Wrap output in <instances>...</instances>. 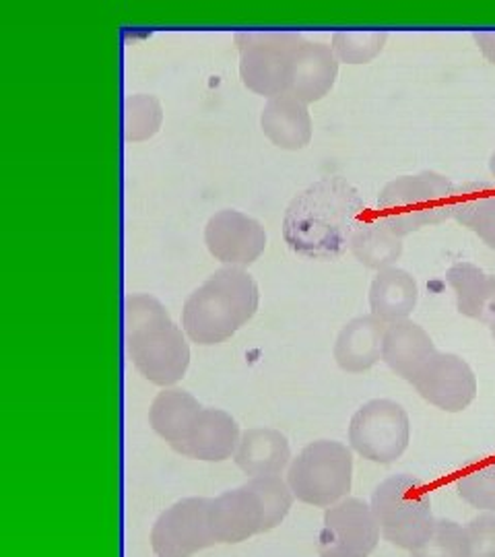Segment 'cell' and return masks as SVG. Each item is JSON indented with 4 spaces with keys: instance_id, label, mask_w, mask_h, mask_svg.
Wrapping results in <instances>:
<instances>
[{
    "instance_id": "26",
    "label": "cell",
    "mask_w": 495,
    "mask_h": 557,
    "mask_svg": "<svg viewBox=\"0 0 495 557\" xmlns=\"http://www.w3.org/2000/svg\"><path fill=\"white\" fill-rule=\"evenodd\" d=\"M386 41H388L386 32L343 29L333 34L331 48L338 62L343 64H368L382 54Z\"/></svg>"
},
{
    "instance_id": "3",
    "label": "cell",
    "mask_w": 495,
    "mask_h": 557,
    "mask_svg": "<svg viewBox=\"0 0 495 557\" xmlns=\"http://www.w3.org/2000/svg\"><path fill=\"white\" fill-rule=\"evenodd\" d=\"M257 281L244 269L223 267L197 287L182 308V329L197 345L234 337L258 310Z\"/></svg>"
},
{
    "instance_id": "27",
    "label": "cell",
    "mask_w": 495,
    "mask_h": 557,
    "mask_svg": "<svg viewBox=\"0 0 495 557\" xmlns=\"http://www.w3.org/2000/svg\"><path fill=\"white\" fill-rule=\"evenodd\" d=\"M248 485L257 492L258 498L262 502V508H264L262 533L273 531L285 520L294 506L296 496H294L289 483L279 475H271V478L250 479Z\"/></svg>"
},
{
    "instance_id": "2",
    "label": "cell",
    "mask_w": 495,
    "mask_h": 557,
    "mask_svg": "<svg viewBox=\"0 0 495 557\" xmlns=\"http://www.w3.org/2000/svg\"><path fill=\"white\" fill-rule=\"evenodd\" d=\"M186 333L170 319L163 304L147 294L124 301V341L140 376L158 386H172L190 366Z\"/></svg>"
},
{
    "instance_id": "32",
    "label": "cell",
    "mask_w": 495,
    "mask_h": 557,
    "mask_svg": "<svg viewBox=\"0 0 495 557\" xmlns=\"http://www.w3.org/2000/svg\"><path fill=\"white\" fill-rule=\"evenodd\" d=\"M477 48L481 50V54L495 64V29H483L473 34Z\"/></svg>"
},
{
    "instance_id": "8",
    "label": "cell",
    "mask_w": 495,
    "mask_h": 557,
    "mask_svg": "<svg viewBox=\"0 0 495 557\" xmlns=\"http://www.w3.org/2000/svg\"><path fill=\"white\" fill-rule=\"evenodd\" d=\"M409 413L391 398H374L361 405L349 423V444L359 457L391 465L409 448Z\"/></svg>"
},
{
    "instance_id": "14",
    "label": "cell",
    "mask_w": 495,
    "mask_h": 557,
    "mask_svg": "<svg viewBox=\"0 0 495 557\" xmlns=\"http://www.w3.org/2000/svg\"><path fill=\"white\" fill-rule=\"evenodd\" d=\"M437 349L423 326L413 320L386 324L382 343V361L407 382H416L421 370L436 356Z\"/></svg>"
},
{
    "instance_id": "21",
    "label": "cell",
    "mask_w": 495,
    "mask_h": 557,
    "mask_svg": "<svg viewBox=\"0 0 495 557\" xmlns=\"http://www.w3.org/2000/svg\"><path fill=\"white\" fill-rule=\"evenodd\" d=\"M417 299H419V287L416 278L398 267L378 271L376 277L370 285L372 314L384 324L409 320L416 310Z\"/></svg>"
},
{
    "instance_id": "1",
    "label": "cell",
    "mask_w": 495,
    "mask_h": 557,
    "mask_svg": "<svg viewBox=\"0 0 495 557\" xmlns=\"http://www.w3.org/2000/svg\"><path fill=\"white\" fill-rule=\"evenodd\" d=\"M363 211L366 200L347 180H318L287 205L283 239L297 257L338 259L349 250L359 223L366 220Z\"/></svg>"
},
{
    "instance_id": "20",
    "label": "cell",
    "mask_w": 495,
    "mask_h": 557,
    "mask_svg": "<svg viewBox=\"0 0 495 557\" xmlns=\"http://www.w3.org/2000/svg\"><path fill=\"white\" fill-rule=\"evenodd\" d=\"M202 407L197 398L182 388H165L153 398L149 409V425L159 438L165 440L176 453L188 440Z\"/></svg>"
},
{
    "instance_id": "16",
    "label": "cell",
    "mask_w": 495,
    "mask_h": 557,
    "mask_svg": "<svg viewBox=\"0 0 495 557\" xmlns=\"http://www.w3.org/2000/svg\"><path fill=\"white\" fill-rule=\"evenodd\" d=\"M239 438V425L230 413L221 409H202L178 453L205 462H223L236 455Z\"/></svg>"
},
{
    "instance_id": "7",
    "label": "cell",
    "mask_w": 495,
    "mask_h": 557,
    "mask_svg": "<svg viewBox=\"0 0 495 557\" xmlns=\"http://www.w3.org/2000/svg\"><path fill=\"white\" fill-rule=\"evenodd\" d=\"M287 483L299 502L314 508H331L347 498L354 483L351 448L335 440H318L297 455Z\"/></svg>"
},
{
    "instance_id": "22",
    "label": "cell",
    "mask_w": 495,
    "mask_h": 557,
    "mask_svg": "<svg viewBox=\"0 0 495 557\" xmlns=\"http://www.w3.org/2000/svg\"><path fill=\"white\" fill-rule=\"evenodd\" d=\"M453 220L471 230L495 250V182L458 184L453 202Z\"/></svg>"
},
{
    "instance_id": "31",
    "label": "cell",
    "mask_w": 495,
    "mask_h": 557,
    "mask_svg": "<svg viewBox=\"0 0 495 557\" xmlns=\"http://www.w3.org/2000/svg\"><path fill=\"white\" fill-rule=\"evenodd\" d=\"M479 322H483L487 326L495 324V275H490V281H487V294L483 298Z\"/></svg>"
},
{
    "instance_id": "4",
    "label": "cell",
    "mask_w": 495,
    "mask_h": 557,
    "mask_svg": "<svg viewBox=\"0 0 495 557\" xmlns=\"http://www.w3.org/2000/svg\"><path fill=\"white\" fill-rule=\"evenodd\" d=\"M456 184L437 172H419L388 182L378 197L376 218L398 238L453 220Z\"/></svg>"
},
{
    "instance_id": "33",
    "label": "cell",
    "mask_w": 495,
    "mask_h": 557,
    "mask_svg": "<svg viewBox=\"0 0 495 557\" xmlns=\"http://www.w3.org/2000/svg\"><path fill=\"white\" fill-rule=\"evenodd\" d=\"M490 172H492V176L495 178V153L492 156V160H490Z\"/></svg>"
},
{
    "instance_id": "23",
    "label": "cell",
    "mask_w": 495,
    "mask_h": 557,
    "mask_svg": "<svg viewBox=\"0 0 495 557\" xmlns=\"http://www.w3.org/2000/svg\"><path fill=\"white\" fill-rule=\"evenodd\" d=\"M349 250L363 267L384 271L395 267L396 260L400 259L403 238H398L384 221L374 215L359 223Z\"/></svg>"
},
{
    "instance_id": "34",
    "label": "cell",
    "mask_w": 495,
    "mask_h": 557,
    "mask_svg": "<svg viewBox=\"0 0 495 557\" xmlns=\"http://www.w3.org/2000/svg\"><path fill=\"white\" fill-rule=\"evenodd\" d=\"M490 329H492V338H494V343H495V324H492V326H490Z\"/></svg>"
},
{
    "instance_id": "12",
    "label": "cell",
    "mask_w": 495,
    "mask_h": 557,
    "mask_svg": "<svg viewBox=\"0 0 495 557\" xmlns=\"http://www.w3.org/2000/svg\"><path fill=\"white\" fill-rule=\"evenodd\" d=\"M413 386L419 397L446 413L465 411L475 400L479 391L473 368L455 354L440 351L421 370Z\"/></svg>"
},
{
    "instance_id": "18",
    "label": "cell",
    "mask_w": 495,
    "mask_h": 557,
    "mask_svg": "<svg viewBox=\"0 0 495 557\" xmlns=\"http://www.w3.org/2000/svg\"><path fill=\"white\" fill-rule=\"evenodd\" d=\"M384 333L386 324L374 314L349 320L335 343L338 368L349 374H359L374 368L382 359Z\"/></svg>"
},
{
    "instance_id": "29",
    "label": "cell",
    "mask_w": 495,
    "mask_h": 557,
    "mask_svg": "<svg viewBox=\"0 0 495 557\" xmlns=\"http://www.w3.org/2000/svg\"><path fill=\"white\" fill-rule=\"evenodd\" d=\"M456 492L477 510L495 512V460L465 473L456 481Z\"/></svg>"
},
{
    "instance_id": "9",
    "label": "cell",
    "mask_w": 495,
    "mask_h": 557,
    "mask_svg": "<svg viewBox=\"0 0 495 557\" xmlns=\"http://www.w3.org/2000/svg\"><path fill=\"white\" fill-rule=\"evenodd\" d=\"M372 506L363 499L345 498L326 508L318 535V557H370L380 541Z\"/></svg>"
},
{
    "instance_id": "24",
    "label": "cell",
    "mask_w": 495,
    "mask_h": 557,
    "mask_svg": "<svg viewBox=\"0 0 495 557\" xmlns=\"http://www.w3.org/2000/svg\"><path fill=\"white\" fill-rule=\"evenodd\" d=\"M485 275L473 262H456L446 271V283L453 287L456 296V308L462 317L479 320L483 298L487 294Z\"/></svg>"
},
{
    "instance_id": "19",
    "label": "cell",
    "mask_w": 495,
    "mask_h": 557,
    "mask_svg": "<svg viewBox=\"0 0 495 557\" xmlns=\"http://www.w3.org/2000/svg\"><path fill=\"white\" fill-rule=\"evenodd\" d=\"M234 460L250 478H271L283 473L292 460L287 438L271 428L246 430L239 438Z\"/></svg>"
},
{
    "instance_id": "17",
    "label": "cell",
    "mask_w": 495,
    "mask_h": 557,
    "mask_svg": "<svg viewBox=\"0 0 495 557\" xmlns=\"http://www.w3.org/2000/svg\"><path fill=\"white\" fill-rule=\"evenodd\" d=\"M338 62L331 44L304 40L297 52L292 91L297 100L314 103L324 100L338 77Z\"/></svg>"
},
{
    "instance_id": "6",
    "label": "cell",
    "mask_w": 495,
    "mask_h": 557,
    "mask_svg": "<svg viewBox=\"0 0 495 557\" xmlns=\"http://www.w3.org/2000/svg\"><path fill=\"white\" fill-rule=\"evenodd\" d=\"M239 79L262 98L292 91L297 52L304 38L297 32H238Z\"/></svg>"
},
{
    "instance_id": "28",
    "label": "cell",
    "mask_w": 495,
    "mask_h": 557,
    "mask_svg": "<svg viewBox=\"0 0 495 557\" xmlns=\"http://www.w3.org/2000/svg\"><path fill=\"white\" fill-rule=\"evenodd\" d=\"M411 557H471V539L467 527L455 520H437L430 539L411 552Z\"/></svg>"
},
{
    "instance_id": "25",
    "label": "cell",
    "mask_w": 495,
    "mask_h": 557,
    "mask_svg": "<svg viewBox=\"0 0 495 557\" xmlns=\"http://www.w3.org/2000/svg\"><path fill=\"white\" fill-rule=\"evenodd\" d=\"M163 122V110L158 98L137 94L124 101V139L140 143L158 135Z\"/></svg>"
},
{
    "instance_id": "10",
    "label": "cell",
    "mask_w": 495,
    "mask_h": 557,
    "mask_svg": "<svg viewBox=\"0 0 495 557\" xmlns=\"http://www.w3.org/2000/svg\"><path fill=\"white\" fill-rule=\"evenodd\" d=\"M209 498H184L170 506L151 529L158 557H193L218 543L209 524Z\"/></svg>"
},
{
    "instance_id": "30",
    "label": "cell",
    "mask_w": 495,
    "mask_h": 557,
    "mask_svg": "<svg viewBox=\"0 0 495 557\" xmlns=\"http://www.w3.org/2000/svg\"><path fill=\"white\" fill-rule=\"evenodd\" d=\"M471 557H495V512H483L467 524Z\"/></svg>"
},
{
    "instance_id": "5",
    "label": "cell",
    "mask_w": 495,
    "mask_h": 557,
    "mask_svg": "<svg viewBox=\"0 0 495 557\" xmlns=\"http://www.w3.org/2000/svg\"><path fill=\"white\" fill-rule=\"evenodd\" d=\"M380 533L391 545L416 552L436 529L430 490L421 479L400 473L384 479L372 496Z\"/></svg>"
},
{
    "instance_id": "13",
    "label": "cell",
    "mask_w": 495,
    "mask_h": 557,
    "mask_svg": "<svg viewBox=\"0 0 495 557\" xmlns=\"http://www.w3.org/2000/svg\"><path fill=\"white\" fill-rule=\"evenodd\" d=\"M209 524L218 543H242L262 533L264 508L257 492L244 483L211 499Z\"/></svg>"
},
{
    "instance_id": "11",
    "label": "cell",
    "mask_w": 495,
    "mask_h": 557,
    "mask_svg": "<svg viewBox=\"0 0 495 557\" xmlns=\"http://www.w3.org/2000/svg\"><path fill=\"white\" fill-rule=\"evenodd\" d=\"M205 244L221 264L246 269L267 250V232L255 218L236 209H223L207 221Z\"/></svg>"
},
{
    "instance_id": "15",
    "label": "cell",
    "mask_w": 495,
    "mask_h": 557,
    "mask_svg": "<svg viewBox=\"0 0 495 557\" xmlns=\"http://www.w3.org/2000/svg\"><path fill=\"white\" fill-rule=\"evenodd\" d=\"M260 128L264 137L279 149L299 151L312 140V116L308 103L294 94H283L264 103L260 114Z\"/></svg>"
}]
</instances>
